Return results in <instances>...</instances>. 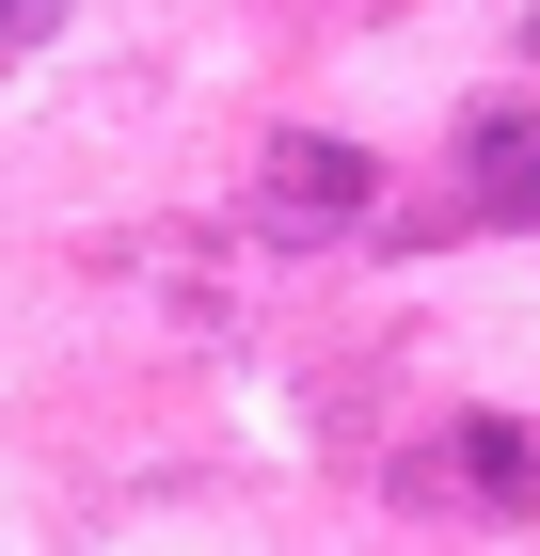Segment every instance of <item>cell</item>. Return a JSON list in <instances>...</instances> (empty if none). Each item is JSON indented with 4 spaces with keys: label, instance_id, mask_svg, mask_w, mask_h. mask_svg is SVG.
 Wrapping results in <instances>:
<instances>
[{
    "label": "cell",
    "instance_id": "3",
    "mask_svg": "<svg viewBox=\"0 0 540 556\" xmlns=\"http://www.w3.org/2000/svg\"><path fill=\"white\" fill-rule=\"evenodd\" d=\"M461 462L493 477V493H525V509H540V429H461Z\"/></svg>",
    "mask_w": 540,
    "mask_h": 556
},
{
    "label": "cell",
    "instance_id": "2",
    "mask_svg": "<svg viewBox=\"0 0 540 556\" xmlns=\"http://www.w3.org/2000/svg\"><path fill=\"white\" fill-rule=\"evenodd\" d=\"M461 175H477V207H540V112H477Z\"/></svg>",
    "mask_w": 540,
    "mask_h": 556
},
{
    "label": "cell",
    "instance_id": "5",
    "mask_svg": "<svg viewBox=\"0 0 540 556\" xmlns=\"http://www.w3.org/2000/svg\"><path fill=\"white\" fill-rule=\"evenodd\" d=\"M525 64H540V0H525Z\"/></svg>",
    "mask_w": 540,
    "mask_h": 556
},
{
    "label": "cell",
    "instance_id": "1",
    "mask_svg": "<svg viewBox=\"0 0 540 556\" xmlns=\"http://www.w3.org/2000/svg\"><path fill=\"white\" fill-rule=\"evenodd\" d=\"M254 191H271V223H287V239H334V223L366 207V160H350V143H271V175H254Z\"/></svg>",
    "mask_w": 540,
    "mask_h": 556
},
{
    "label": "cell",
    "instance_id": "4",
    "mask_svg": "<svg viewBox=\"0 0 540 556\" xmlns=\"http://www.w3.org/2000/svg\"><path fill=\"white\" fill-rule=\"evenodd\" d=\"M48 16H64V0H0V64H16V48H33Z\"/></svg>",
    "mask_w": 540,
    "mask_h": 556
}]
</instances>
